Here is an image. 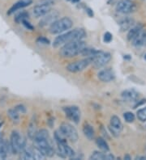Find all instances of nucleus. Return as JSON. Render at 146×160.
Segmentation results:
<instances>
[{
	"label": "nucleus",
	"mask_w": 146,
	"mask_h": 160,
	"mask_svg": "<svg viewBox=\"0 0 146 160\" xmlns=\"http://www.w3.org/2000/svg\"><path fill=\"white\" fill-rule=\"evenodd\" d=\"M143 29V25L142 24H138V25L133 26L132 28H131L130 29L128 30V33H127V39L128 41H132L136 36L138 35L141 30Z\"/></svg>",
	"instance_id": "24"
},
{
	"label": "nucleus",
	"mask_w": 146,
	"mask_h": 160,
	"mask_svg": "<svg viewBox=\"0 0 146 160\" xmlns=\"http://www.w3.org/2000/svg\"><path fill=\"white\" fill-rule=\"evenodd\" d=\"M136 159H146V157L145 156H138V157H136Z\"/></svg>",
	"instance_id": "37"
},
{
	"label": "nucleus",
	"mask_w": 146,
	"mask_h": 160,
	"mask_svg": "<svg viewBox=\"0 0 146 160\" xmlns=\"http://www.w3.org/2000/svg\"><path fill=\"white\" fill-rule=\"evenodd\" d=\"M20 158L24 160H33L34 159V154H33V147L25 148L20 152Z\"/></svg>",
	"instance_id": "25"
},
{
	"label": "nucleus",
	"mask_w": 146,
	"mask_h": 160,
	"mask_svg": "<svg viewBox=\"0 0 146 160\" xmlns=\"http://www.w3.org/2000/svg\"><path fill=\"white\" fill-rule=\"evenodd\" d=\"M83 133L89 140H93L95 137V131L94 127L89 123H84L83 126Z\"/></svg>",
	"instance_id": "23"
},
{
	"label": "nucleus",
	"mask_w": 146,
	"mask_h": 160,
	"mask_svg": "<svg viewBox=\"0 0 146 160\" xmlns=\"http://www.w3.org/2000/svg\"><path fill=\"white\" fill-rule=\"evenodd\" d=\"M86 47L85 42L82 40H77L65 44L59 50V54L61 57L71 58L76 57L78 54L81 53L83 49Z\"/></svg>",
	"instance_id": "3"
},
{
	"label": "nucleus",
	"mask_w": 146,
	"mask_h": 160,
	"mask_svg": "<svg viewBox=\"0 0 146 160\" xmlns=\"http://www.w3.org/2000/svg\"><path fill=\"white\" fill-rule=\"evenodd\" d=\"M136 117H137L139 121H141V122L146 121V107L143 108L141 109H139L136 112Z\"/></svg>",
	"instance_id": "29"
},
{
	"label": "nucleus",
	"mask_w": 146,
	"mask_h": 160,
	"mask_svg": "<svg viewBox=\"0 0 146 160\" xmlns=\"http://www.w3.org/2000/svg\"><path fill=\"white\" fill-rule=\"evenodd\" d=\"M28 18H29V13L26 12H22L21 13H19L17 16H16V18H15V21H16V23H21L23 20H28Z\"/></svg>",
	"instance_id": "30"
},
{
	"label": "nucleus",
	"mask_w": 146,
	"mask_h": 160,
	"mask_svg": "<svg viewBox=\"0 0 146 160\" xmlns=\"http://www.w3.org/2000/svg\"><path fill=\"white\" fill-rule=\"evenodd\" d=\"M110 130L115 137H119L123 130V124L117 116H112L110 121Z\"/></svg>",
	"instance_id": "12"
},
{
	"label": "nucleus",
	"mask_w": 146,
	"mask_h": 160,
	"mask_svg": "<svg viewBox=\"0 0 146 160\" xmlns=\"http://www.w3.org/2000/svg\"><path fill=\"white\" fill-rule=\"evenodd\" d=\"M124 158H125V159H126V158H127V159H131V158H130V156H129V155H126V156L124 157Z\"/></svg>",
	"instance_id": "38"
},
{
	"label": "nucleus",
	"mask_w": 146,
	"mask_h": 160,
	"mask_svg": "<svg viewBox=\"0 0 146 160\" xmlns=\"http://www.w3.org/2000/svg\"><path fill=\"white\" fill-rule=\"evenodd\" d=\"M92 60V64L95 68H101L109 62L111 59V54L108 52H103L99 50L97 54L90 58Z\"/></svg>",
	"instance_id": "7"
},
{
	"label": "nucleus",
	"mask_w": 146,
	"mask_h": 160,
	"mask_svg": "<svg viewBox=\"0 0 146 160\" xmlns=\"http://www.w3.org/2000/svg\"><path fill=\"white\" fill-rule=\"evenodd\" d=\"M96 144H97V147L103 152H108L110 150V147L108 143L106 142V141L103 138H97L96 140Z\"/></svg>",
	"instance_id": "26"
},
{
	"label": "nucleus",
	"mask_w": 146,
	"mask_h": 160,
	"mask_svg": "<svg viewBox=\"0 0 146 160\" xmlns=\"http://www.w3.org/2000/svg\"><path fill=\"white\" fill-rule=\"evenodd\" d=\"M51 6L46 4H37L33 9V15L35 17H42L49 12H51Z\"/></svg>",
	"instance_id": "16"
},
{
	"label": "nucleus",
	"mask_w": 146,
	"mask_h": 160,
	"mask_svg": "<svg viewBox=\"0 0 146 160\" xmlns=\"http://www.w3.org/2000/svg\"><path fill=\"white\" fill-rule=\"evenodd\" d=\"M33 2L32 0H19L17 2L14 4L12 8H10L9 11L8 12V15H12V13L16 12V11L21 9V8H26V7L29 6L30 4Z\"/></svg>",
	"instance_id": "18"
},
{
	"label": "nucleus",
	"mask_w": 146,
	"mask_h": 160,
	"mask_svg": "<svg viewBox=\"0 0 146 160\" xmlns=\"http://www.w3.org/2000/svg\"><path fill=\"white\" fill-rule=\"evenodd\" d=\"M121 96L127 102H136L138 100L139 93L134 89H127L122 92Z\"/></svg>",
	"instance_id": "17"
},
{
	"label": "nucleus",
	"mask_w": 146,
	"mask_h": 160,
	"mask_svg": "<svg viewBox=\"0 0 146 160\" xmlns=\"http://www.w3.org/2000/svg\"><path fill=\"white\" fill-rule=\"evenodd\" d=\"M16 111L19 112V113H25L26 112V108L23 105V104H18L15 107Z\"/></svg>",
	"instance_id": "33"
},
{
	"label": "nucleus",
	"mask_w": 146,
	"mask_h": 160,
	"mask_svg": "<svg viewBox=\"0 0 146 160\" xmlns=\"http://www.w3.org/2000/svg\"><path fill=\"white\" fill-rule=\"evenodd\" d=\"M97 78H99V80H101V82H109L115 79V74L113 70L111 69H104L98 72Z\"/></svg>",
	"instance_id": "15"
},
{
	"label": "nucleus",
	"mask_w": 146,
	"mask_h": 160,
	"mask_svg": "<svg viewBox=\"0 0 146 160\" xmlns=\"http://www.w3.org/2000/svg\"><path fill=\"white\" fill-rule=\"evenodd\" d=\"M62 110L68 119H70L76 124L79 123L80 120V116H81V112H80L79 107L75 105L65 106V107H62Z\"/></svg>",
	"instance_id": "9"
},
{
	"label": "nucleus",
	"mask_w": 146,
	"mask_h": 160,
	"mask_svg": "<svg viewBox=\"0 0 146 160\" xmlns=\"http://www.w3.org/2000/svg\"><path fill=\"white\" fill-rule=\"evenodd\" d=\"M54 3H55V0H41L39 2V4H46V5H50V6H51Z\"/></svg>",
	"instance_id": "36"
},
{
	"label": "nucleus",
	"mask_w": 146,
	"mask_h": 160,
	"mask_svg": "<svg viewBox=\"0 0 146 160\" xmlns=\"http://www.w3.org/2000/svg\"><path fill=\"white\" fill-rule=\"evenodd\" d=\"M136 9V4L131 0H121L116 5V11L122 14L132 13L134 12Z\"/></svg>",
	"instance_id": "10"
},
{
	"label": "nucleus",
	"mask_w": 146,
	"mask_h": 160,
	"mask_svg": "<svg viewBox=\"0 0 146 160\" xmlns=\"http://www.w3.org/2000/svg\"><path fill=\"white\" fill-rule=\"evenodd\" d=\"M144 59H145V60H146V54L144 55Z\"/></svg>",
	"instance_id": "41"
},
{
	"label": "nucleus",
	"mask_w": 146,
	"mask_h": 160,
	"mask_svg": "<svg viewBox=\"0 0 146 160\" xmlns=\"http://www.w3.org/2000/svg\"><path fill=\"white\" fill-rule=\"evenodd\" d=\"M90 159L94 160H105V159H115V156L111 154H105V152L101 151H94L90 156Z\"/></svg>",
	"instance_id": "19"
},
{
	"label": "nucleus",
	"mask_w": 146,
	"mask_h": 160,
	"mask_svg": "<svg viewBox=\"0 0 146 160\" xmlns=\"http://www.w3.org/2000/svg\"><path fill=\"white\" fill-rule=\"evenodd\" d=\"M10 148L12 154H17L26 148V138L17 130H13L10 138Z\"/></svg>",
	"instance_id": "4"
},
{
	"label": "nucleus",
	"mask_w": 146,
	"mask_h": 160,
	"mask_svg": "<svg viewBox=\"0 0 146 160\" xmlns=\"http://www.w3.org/2000/svg\"><path fill=\"white\" fill-rule=\"evenodd\" d=\"M34 142L36 147L41 150V152L45 155V157L51 158L55 155V149L53 147L50 134L46 129H41L37 131L34 138Z\"/></svg>",
	"instance_id": "1"
},
{
	"label": "nucleus",
	"mask_w": 146,
	"mask_h": 160,
	"mask_svg": "<svg viewBox=\"0 0 146 160\" xmlns=\"http://www.w3.org/2000/svg\"><path fill=\"white\" fill-rule=\"evenodd\" d=\"M112 39H113V36H112V34H111V32H105V33L104 34V42H105V43H110V42L112 41Z\"/></svg>",
	"instance_id": "32"
},
{
	"label": "nucleus",
	"mask_w": 146,
	"mask_h": 160,
	"mask_svg": "<svg viewBox=\"0 0 146 160\" xmlns=\"http://www.w3.org/2000/svg\"><path fill=\"white\" fill-rule=\"evenodd\" d=\"M37 133V124L35 118H33L28 127V135L30 139H34Z\"/></svg>",
	"instance_id": "21"
},
{
	"label": "nucleus",
	"mask_w": 146,
	"mask_h": 160,
	"mask_svg": "<svg viewBox=\"0 0 146 160\" xmlns=\"http://www.w3.org/2000/svg\"><path fill=\"white\" fill-rule=\"evenodd\" d=\"M98 51L99 50H97L95 49H91V48H87V47H85L83 49V51H82L80 54H82L83 56H85L87 58H91L93 56H94L95 54H97L98 53Z\"/></svg>",
	"instance_id": "28"
},
{
	"label": "nucleus",
	"mask_w": 146,
	"mask_h": 160,
	"mask_svg": "<svg viewBox=\"0 0 146 160\" xmlns=\"http://www.w3.org/2000/svg\"><path fill=\"white\" fill-rule=\"evenodd\" d=\"M86 37V32L83 28H75L73 30L68 31L63 34H61L57 37L53 42L52 45L55 48L65 45V44L77 40H82Z\"/></svg>",
	"instance_id": "2"
},
{
	"label": "nucleus",
	"mask_w": 146,
	"mask_h": 160,
	"mask_svg": "<svg viewBox=\"0 0 146 160\" xmlns=\"http://www.w3.org/2000/svg\"><path fill=\"white\" fill-rule=\"evenodd\" d=\"M8 116L11 119V121L14 124H19V113L16 110V108H11L8 111Z\"/></svg>",
	"instance_id": "27"
},
{
	"label": "nucleus",
	"mask_w": 146,
	"mask_h": 160,
	"mask_svg": "<svg viewBox=\"0 0 146 160\" xmlns=\"http://www.w3.org/2000/svg\"><path fill=\"white\" fill-rule=\"evenodd\" d=\"M134 23H135V21L132 18H130V17L124 18V19H123V20H121L120 23H119L121 31L122 32L127 31V30L130 29L131 28L133 27Z\"/></svg>",
	"instance_id": "20"
},
{
	"label": "nucleus",
	"mask_w": 146,
	"mask_h": 160,
	"mask_svg": "<svg viewBox=\"0 0 146 160\" xmlns=\"http://www.w3.org/2000/svg\"><path fill=\"white\" fill-rule=\"evenodd\" d=\"M10 145L5 140L0 141V159H5L8 155V151H9Z\"/></svg>",
	"instance_id": "22"
},
{
	"label": "nucleus",
	"mask_w": 146,
	"mask_h": 160,
	"mask_svg": "<svg viewBox=\"0 0 146 160\" xmlns=\"http://www.w3.org/2000/svg\"><path fill=\"white\" fill-rule=\"evenodd\" d=\"M73 25V22L69 17H62L57 20L50 26L49 31L51 34H59L70 29Z\"/></svg>",
	"instance_id": "5"
},
{
	"label": "nucleus",
	"mask_w": 146,
	"mask_h": 160,
	"mask_svg": "<svg viewBox=\"0 0 146 160\" xmlns=\"http://www.w3.org/2000/svg\"><path fill=\"white\" fill-rule=\"evenodd\" d=\"M123 118L127 123H132L135 121V115L131 112H127L123 114Z\"/></svg>",
	"instance_id": "31"
},
{
	"label": "nucleus",
	"mask_w": 146,
	"mask_h": 160,
	"mask_svg": "<svg viewBox=\"0 0 146 160\" xmlns=\"http://www.w3.org/2000/svg\"><path fill=\"white\" fill-rule=\"evenodd\" d=\"M3 125V122H0V129H1V127H2Z\"/></svg>",
	"instance_id": "39"
},
{
	"label": "nucleus",
	"mask_w": 146,
	"mask_h": 160,
	"mask_svg": "<svg viewBox=\"0 0 146 160\" xmlns=\"http://www.w3.org/2000/svg\"><path fill=\"white\" fill-rule=\"evenodd\" d=\"M37 42L40 44H44V45H49V44H50V41H49L48 39H46V37H39L38 39L37 40Z\"/></svg>",
	"instance_id": "34"
},
{
	"label": "nucleus",
	"mask_w": 146,
	"mask_h": 160,
	"mask_svg": "<svg viewBox=\"0 0 146 160\" xmlns=\"http://www.w3.org/2000/svg\"><path fill=\"white\" fill-rule=\"evenodd\" d=\"M57 147H58L59 155L62 158H74L76 153L66 143V142L62 141H56Z\"/></svg>",
	"instance_id": "11"
},
{
	"label": "nucleus",
	"mask_w": 146,
	"mask_h": 160,
	"mask_svg": "<svg viewBox=\"0 0 146 160\" xmlns=\"http://www.w3.org/2000/svg\"><path fill=\"white\" fill-rule=\"evenodd\" d=\"M90 64H92V60L90 58H86L82 60L76 61L67 66L66 69L71 73H79L85 70Z\"/></svg>",
	"instance_id": "8"
},
{
	"label": "nucleus",
	"mask_w": 146,
	"mask_h": 160,
	"mask_svg": "<svg viewBox=\"0 0 146 160\" xmlns=\"http://www.w3.org/2000/svg\"><path fill=\"white\" fill-rule=\"evenodd\" d=\"M58 16H59V14L57 12H49L46 16H42V19L39 22V26L45 27L47 25H51L54 22L56 21Z\"/></svg>",
	"instance_id": "14"
},
{
	"label": "nucleus",
	"mask_w": 146,
	"mask_h": 160,
	"mask_svg": "<svg viewBox=\"0 0 146 160\" xmlns=\"http://www.w3.org/2000/svg\"><path fill=\"white\" fill-rule=\"evenodd\" d=\"M58 131L65 138H68L72 142H76L79 138V135H78V132L76 128L67 122L61 124Z\"/></svg>",
	"instance_id": "6"
},
{
	"label": "nucleus",
	"mask_w": 146,
	"mask_h": 160,
	"mask_svg": "<svg viewBox=\"0 0 146 160\" xmlns=\"http://www.w3.org/2000/svg\"><path fill=\"white\" fill-rule=\"evenodd\" d=\"M21 23H22V24H23V25L24 26V27L27 28L28 29H29V30H33V27L31 25V24H30V23H29V22L28 21V20H23V21H22Z\"/></svg>",
	"instance_id": "35"
},
{
	"label": "nucleus",
	"mask_w": 146,
	"mask_h": 160,
	"mask_svg": "<svg viewBox=\"0 0 146 160\" xmlns=\"http://www.w3.org/2000/svg\"><path fill=\"white\" fill-rule=\"evenodd\" d=\"M77 1H80V0H72V2H77Z\"/></svg>",
	"instance_id": "40"
},
{
	"label": "nucleus",
	"mask_w": 146,
	"mask_h": 160,
	"mask_svg": "<svg viewBox=\"0 0 146 160\" xmlns=\"http://www.w3.org/2000/svg\"><path fill=\"white\" fill-rule=\"evenodd\" d=\"M132 43L133 46L136 49H142L146 47V29L143 28L139 32V34L135 37L132 41H131Z\"/></svg>",
	"instance_id": "13"
}]
</instances>
